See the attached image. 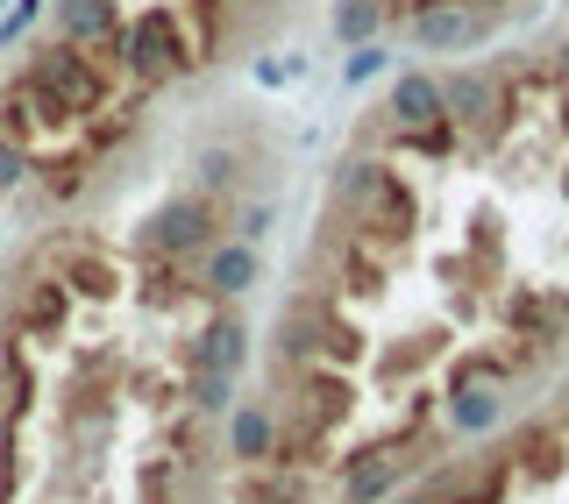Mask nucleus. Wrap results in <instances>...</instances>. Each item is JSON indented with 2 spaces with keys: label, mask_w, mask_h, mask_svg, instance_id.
Instances as JSON below:
<instances>
[{
  "label": "nucleus",
  "mask_w": 569,
  "mask_h": 504,
  "mask_svg": "<svg viewBox=\"0 0 569 504\" xmlns=\"http://www.w3.org/2000/svg\"><path fill=\"white\" fill-rule=\"evenodd\" d=\"M236 504H313V470H292V462H249L236 470Z\"/></svg>",
  "instance_id": "6"
},
{
  "label": "nucleus",
  "mask_w": 569,
  "mask_h": 504,
  "mask_svg": "<svg viewBox=\"0 0 569 504\" xmlns=\"http://www.w3.org/2000/svg\"><path fill=\"white\" fill-rule=\"evenodd\" d=\"M271 455H278V412L263 399H242L228 412V462L249 470V462H271Z\"/></svg>",
  "instance_id": "7"
},
{
  "label": "nucleus",
  "mask_w": 569,
  "mask_h": 504,
  "mask_svg": "<svg viewBox=\"0 0 569 504\" xmlns=\"http://www.w3.org/2000/svg\"><path fill=\"white\" fill-rule=\"evenodd\" d=\"M406 29H413L420 50L456 58V50H470V43H485V36H491V14L477 8V0H435V8H413V14H406Z\"/></svg>",
  "instance_id": "2"
},
{
  "label": "nucleus",
  "mask_w": 569,
  "mask_h": 504,
  "mask_svg": "<svg viewBox=\"0 0 569 504\" xmlns=\"http://www.w3.org/2000/svg\"><path fill=\"white\" fill-rule=\"evenodd\" d=\"M192 278H200V292H207L213 305H228V299H242L249 284L263 278V256H257L249 242H228V235H221L200 263H192Z\"/></svg>",
  "instance_id": "3"
},
{
  "label": "nucleus",
  "mask_w": 569,
  "mask_h": 504,
  "mask_svg": "<svg viewBox=\"0 0 569 504\" xmlns=\"http://www.w3.org/2000/svg\"><path fill=\"white\" fill-rule=\"evenodd\" d=\"M506 462H520L527 476H562V434L556 426H520V434H512V447H506Z\"/></svg>",
  "instance_id": "9"
},
{
  "label": "nucleus",
  "mask_w": 569,
  "mask_h": 504,
  "mask_svg": "<svg viewBox=\"0 0 569 504\" xmlns=\"http://www.w3.org/2000/svg\"><path fill=\"white\" fill-rule=\"evenodd\" d=\"M477 384H498V355H462L449 370V391H477Z\"/></svg>",
  "instance_id": "12"
},
{
  "label": "nucleus",
  "mask_w": 569,
  "mask_h": 504,
  "mask_svg": "<svg viewBox=\"0 0 569 504\" xmlns=\"http://www.w3.org/2000/svg\"><path fill=\"white\" fill-rule=\"evenodd\" d=\"M378 114L391 121V129H420V121L449 114V107H441V79H435V71H399V79H391V93H385V107H378Z\"/></svg>",
  "instance_id": "8"
},
{
  "label": "nucleus",
  "mask_w": 569,
  "mask_h": 504,
  "mask_svg": "<svg viewBox=\"0 0 569 504\" xmlns=\"http://www.w3.org/2000/svg\"><path fill=\"white\" fill-rule=\"evenodd\" d=\"M186 363H192V370H228V376H236V370L249 363V327L228 313V305H207V327L192 334Z\"/></svg>",
  "instance_id": "5"
},
{
  "label": "nucleus",
  "mask_w": 569,
  "mask_h": 504,
  "mask_svg": "<svg viewBox=\"0 0 569 504\" xmlns=\"http://www.w3.org/2000/svg\"><path fill=\"white\" fill-rule=\"evenodd\" d=\"M213 242H221V206H213L207 192H171V200L129 235V249H142V256H171V263H200Z\"/></svg>",
  "instance_id": "1"
},
{
  "label": "nucleus",
  "mask_w": 569,
  "mask_h": 504,
  "mask_svg": "<svg viewBox=\"0 0 569 504\" xmlns=\"http://www.w3.org/2000/svg\"><path fill=\"white\" fill-rule=\"evenodd\" d=\"M378 22H385V0H335V36L356 50V43H378Z\"/></svg>",
  "instance_id": "11"
},
{
  "label": "nucleus",
  "mask_w": 569,
  "mask_h": 504,
  "mask_svg": "<svg viewBox=\"0 0 569 504\" xmlns=\"http://www.w3.org/2000/svg\"><path fill=\"white\" fill-rule=\"evenodd\" d=\"M498 420H506V405H498L491 391H449V434H456V441L491 434Z\"/></svg>",
  "instance_id": "10"
},
{
  "label": "nucleus",
  "mask_w": 569,
  "mask_h": 504,
  "mask_svg": "<svg viewBox=\"0 0 569 504\" xmlns=\"http://www.w3.org/2000/svg\"><path fill=\"white\" fill-rule=\"evenodd\" d=\"M378 71H385V43H356V50H349V71H342V79H349V85H370Z\"/></svg>",
  "instance_id": "13"
},
{
  "label": "nucleus",
  "mask_w": 569,
  "mask_h": 504,
  "mask_svg": "<svg viewBox=\"0 0 569 504\" xmlns=\"http://www.w3.org/2000/svg\"><path fill=\"white\" fill-rule=\"evenodd\" d=\"M385 504H427V497L420 491H399V497H385Z\"/></svg>",
  "instance_id": "14"
},
{
  "label": "nucleus",
  "mask_w": 569,
  "mask_h": 504,
  "mask_svg": "<svg viewBox=\"0 0 569 504\" xmlns=\"http://www.w3.org/2000/svg\"><path fill=\"white\" fill-rule=\"evenodd\" d=\"M406 462H413V455H391V447H356V455H342V504H385V497H399Z\"/></svg>",
  "instance_id": "4"
}]
</instances>
